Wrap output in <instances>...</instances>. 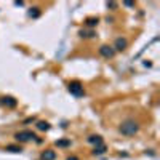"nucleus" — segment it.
Returning a JSON list of instances; mask_svg holds the SVG:
<instances>
[{"label":"nucleus","mask_w":160,"mask_h":160,"mask_svg":"<svg viewBox=\"0 0 160 160\" xmlns=\"http://www.w3.org/2000/svg\"><path fill=\"white\" fill-rule=\"evenodd\" d=\"M98 24V18H90L87 19V26H90V28H93V26H96Z\"/></svg>","instance_id":"9b49d317"},{"label":"nucleus","mask_w":160,"mask_h":160,"mask_svg":"<svg viewBox=\"0 0 160 160\" xmlns=\"http://www.w3.org/2000/svg\"><path fill=\"white\" fill-rule=\"evenodd\" d=\"M66 160H78V158H77V157H68Z\"/></svg>","instance_id":"2eb2a0df"},{"label":"nucleus","mask_w":160,"mask_h":160,"mask_svg":"<svg viewBox=\"0 0 160 160\" xmlns=\"http://www.w3.org/2000/svg\"><path fill=\"white\" fill-rule=\"evenodd\" d=\"M118 130H120V133H122L123 136H135L138 133V130H139V125H138V122H135V120L128 118V120H125V122L120 125Z\"/></svg>","instance_id":"f257e3e1"},{"label":"nucleus","mask_w":160,"mask_h":160,"mask_svg":"<svg viewBox=\"0 0 160 160\" xmlns=\"http://www.w3.org/2000/svg\"><path fill=\"white\" fill-rule=\"evenodd\" d=\"M127 45H128V40L127 38H123V37H118L117 40H115V43H114V50H117V51H123L125 48H127Z\"/></svg>","instance_id":"20e7f679"},{"label":"nucleus","mask_w":160,"mask_h":160,"mask_svg":"<svg viewBox=\"0 0 160 160\" xmlns=\"http://www.w3.org/2000/svg\"><path fill=\"white\" fill-rule=\"evenodd\" d=\"M88 142H91V144H96V146H101L102 144V138L101 136H95V135H93V136H90L88 138Z\"/></svg>","instance_id":"0eeeda50"},{"label":"nucleus","mask_w":160,"mask_h":160,"mask_svg":"<svg viewBox=\"0 0 160 160\" xmlns=\"http://www.w3.org/2000/svg\"><path fill=\"white\" fill-rule=\"evenodd\" d=\"M56 144H58V146H69L71 142H69V141H66V139H62V141H58Z\"/></svg>","instance_id":"ddd939ff"},{"label":"nucleus","mask_w":160,"mask_h":160,"mask_svg":"<svg viewBox=\"0 0 160 160\" xmlns=\"http://www.w3.org/2000/svg\"><path fill=\"white\" fill-rule=\"evenodd\" d=\"M37 128L42 130V131H47V130H50V123L48 122H38L37 123Z\"/></svg>","instance_id":"9d476101"},{"label":"nucleus","mask_w":160,"mask_h":160,"mask_svg":"<svg viewBox=\"0 0 160 160\" xmlns=\"http://www.w3.org/2000/svg\"><path fill=\"white\" fill-rule=\"evenodd\" d=\"M114 53H115V50H114L112 47H109V45H102V47L99 48V55L104 56V58H112Z\"/></svg>","instance_id":"39448f33"},{"label":"nucleus","mask_w":160,"mask_h":160,"mask_svg":"<svg viewBox=\"0 0 160 160\" xmlns=\"http://www.w3.org/2000/svg\"><path fill=\"white\" fill-rule=\"evenodd\" d=\"M7 149L11 152H21V148H18V146H7Z\"/></svg>","instance_id":"f8f14e48"},{"label":"nucleus","mask_w":160,"mask_h":160,"mask_svg":"<svg viewBox=\"0 0 160 160\" xmlns=\"http://www.w3.org/2000/svg\"><path fill=\"white\" fill-rule=\"evenodd\" d=\"M104 152H106V146H104V144H101L99 148L93 149V154H95V155H101V154H104Z\"/></svg>","instance_id":"1a4fd4ad"},{"label":"nucleus","mask_w":160,"mask_h":160,"mask_svg":"<svg viewBox=\"0 0 160 160\" xmlns=\"http://www.w3.org/2000/svg\"><path fill=\"white\" fill-rule=\"evenodd\" d=\"M15 138H16V141H21V142H28V141H32V139H35V135L32 131H29V130H24V131H19V133H16L15 135Z\"/></svg>","instance_id":"7ed1b4c3"},{"label":"nucleus","mask_w":160,"mask_h":160,"mask_svg":"<svg viewBox=\"0 0 160 160\" xmlns=\"http://www.w3.org/2000/svg\"><path fill=\"white\" fill-rule=\"evenodd\" d=\"M68 90H69L71 95H74V96H83V95H85L83 85L80 83L78 80H74V82H71V83L68 85Z\"/></svg>","instance_id":"f03ea898"},{"label":"nucleus","mask_w":160,"mask_h":160,"mask_svg":"<svg viewBox=\"0 0 160 160\" xmlns=\"http://www.w3.org/2000/svg\"><path fill=\"white\" fill-rule=\"evenodd\" d=\"M56 158V152L55 151H45L43 154H42V160H55Z\"/></svg>","instance_id":"423d86ee"},{"label":"nucleus","mask_w":160,"mask_h":160,"mask_svg":"<svg viewBox=\"0 0 160 160\" xmlns=\"http://www.w3.org/2000/svg\"><path fill=\"white\" fill-rule=\"evenodd\" d=\"M3 104L5 106H10V108H15V106H16V99L15 98H3Z\"/></svg>","instance_id":"6e6552de"},{"label":"nucleus","mask_w":160,"mask_h":160,"mask_svg":"<svg viewBox=\"0 0 160 160\" xmlns=\"http://www.w3.org/2000/svg\"><path fill=\"white\" fill-rule=\"evenodd\" d=\"M108 8H117V3L111 2V3H108Z\"/></svg>","instance_id":"4468645a"}]
</instances>
